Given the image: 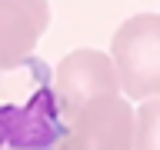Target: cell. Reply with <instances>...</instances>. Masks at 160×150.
Here are the masks:
<instances>
[{"mask_svg":"<svg viewBox=\"0 0 160 150\" xmlns=\"http://www.w3.org/2000/svg\"><path fill=\"white\" fill-rule=\"evenodd\" d=\"M67 117L53 70L40 57L20 67H0V150H60Z\"/></svg>","mask_w":160,"mask_h":150,"instance_id":"1","label":"cell"},{"mask_svg":"<svg viewBox=\"0 0 160 150\" xmlns=\"http://www.w3.org/2000/svg\"><path fill=\"white\" fill-rule=\"evenodd\" d=\"M110 57L127 97H160V13H137L123 20L110 40Z\"/></svg>","mask_w":160,"mask_h":150,"instance_id":"2","label":"cell"},{"mask_svg":"<svg viewBox=\"0 0 160 150\" xmlns=\"http://www.w3.org/2000/svg\"><path fill=\"white\" fill-rule=\"evenodd\" d=\"M60 107L67 123L97 97H120V77L113 67V57L103 50H73L57 63L53 70Z\"/></svg>","mask_w":160,"mask_h":150,"instance_id":"3","label":"cell"},{"mask_svg":"<svg viewBox=\"0 0 160 150\" xmlns=\"http://www.w3.org/2000/svg\"><path fill=\"white\" fill-rule=\"evenodd\" d=\"M133 150H160V97L140 103L133 123Z\"/></svg>","mask_w":160,"mask_h":150,"instance_id":"6","label":"cell"},{"mask_svg":"<svg viewBox=\"0 0 160 150\" xmlns=\"http://www.w3.org/2000/svg\"><path fill=\"white\" fill-rule=\"evenodd\" d=\"M50 27L47 0H0V67H20L33 57Z\"/></svg>","mask_w":160,"mask_h":150,"instance_id":"5","label":"cell"},{"mask_svg":"<svg viewBox=\"0 0 160 150\" xmlns=\"http://www.w3.org/2000/svg\"><path fill=\"white\" fill-rule=\"evenodd\" d=\"M133 123L123 97H97L67 123L60 150H133Z\"/></svg>","mask_w":160,"mask_h":150,"instance_id":"4","label":"cell"}]
</instances>
